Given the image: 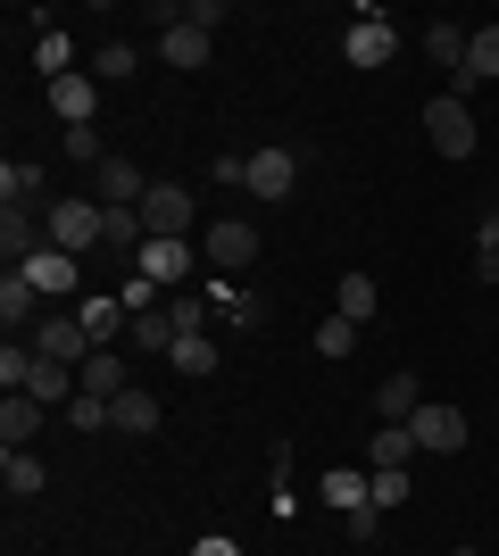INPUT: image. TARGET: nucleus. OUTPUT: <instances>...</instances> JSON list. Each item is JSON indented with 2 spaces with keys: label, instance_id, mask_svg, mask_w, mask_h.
I'll use <instances>...</instances> for the list:
<instances>
[{
  "label": "nucleus",
  "instance_id": "obj_1",
  "mask_svg": "<svg viewBox=\"0 0 499 556\" xmlns=\"http://www.w3.org/2000/svg\"><path fill=\"white\" fill-rule=\"evenodd\" d=\"M42 232H50V250L84 257V250H100V241H109V208H100V200H50Z\"/></svg>",
  "mask_w": 499,
  "mask_h": 556
},
{
  "label": "nucleus",
  "instance_id": "obj_2",
  "mask_svg": "<svg viewBox=\"0 0 499 556\" xmlns=\"http://www.w3.org/2000/svg\"><path fill=\"white\" fill-rule=\"evenodd\" d=\"M425 141L441 150V159H475V150H483L475 109H466L458 92H433V100H425Z\"/></svg>",
  "mask_w": 499,
  "mask_h": 556
},
{
  "label": "nucleus",
  "instance_id": "obj_3",
  "mask_svg": "<svg viewBox=\"0 0 499 556\" xmlns=\"http://www.w3.org/2000/svg\"><path fill=\"white\" fill-rule=\"evenodd\" d=\"M200 257H209V275H234V266H250V257H259V225L216 216V225L200 232Z\"/></svg>",
  "mask_w": 499,
  "mask_h": 556
},
{
  "label": "nucleus",
  "instance_id": "obj_4",
  "mask_svg": "<svg viewBox=\"0 0 499 556\" xmlns=\"http://www.w3.org/2000/svg\"><path fill=\"white\" fill-rule=\"evenodd\" d=\"M191 266H200V250H191V241H159V232H150L142 250H134V275H142V282H159V291H175V282L191 275Z\"/></svg>",
  "mask_w": 499,
  "mask_h": 556
},
{
  "label": "nucleus",
  "instance_id": "obj_5",
  "mask_svg": "<svg viewBox=\"0 0 499 556\" xmlns=\"http://www.w3.org/2000/svg\"><path fill=\"white\" fill-rule=\"evenodd\" d=\"M341 50H350V67H391V50H400V34L383 25V9H358V25L341 34Z\"/></svg>",
  "mask_w": 499,
  "mask_h": 556
},
{
  "label": "nucleus",
  "instance_id": "obj_6",
  "mask_svg": "<svg viewBox=\"0 0 499 556\" xmlns=\"http://www.w3.org/2000/svg\"><path fill=\"white\" fill-rule=\"evenodd\" d=\"M142 225L159 232V241H191V191H184V184H150Z\"/></svg>",
  "mask_w": 499,
  "mask_h": 556
},
{
  "label": "nucleus",
  "instance_id": "obj_7",
  "mask_svg": "<svg viewBox=\"0 0 499 556\" xmlns=\"http://www.w3.org/2000/svg\"><path fill=\"white\" fill-rule=\"evenodd\" d=\"M408 424H416V448H433V457H458V448H466V416L441 407V399H425Z\"/></svg>",
  "mask_w": 499,
  "mask_h": 556
},
{
  "label": "nucleus",
  "instance_id": "obj_8",
  "mask_svg": "<svg viewBox=\"0 0 499 556\" xmlns=\"http://www.w3.org/2000/svg\"><path fill=\"white\" fill-rule=\"evenodd\" d=\"M291 184H300V159L291 150H250V200H291Z\"/></svg>",
  "mask_w": 499,
  "mask_h": 556
},
{
  "label": "nucleus",
  "instance_id": "obj_9",
  "mask_svg": "<svg viewBox=\"0 0 499 556\" xmlns=\"http://www.w3.org/2000/svg\"><path fill=\"white\" fill-rule=\"evenodd\" d=\"M483 84H499V25H475V42H466V67L450 75V92H483Z\"/></svg>",
  "mask_w": 499,
  "mask_h": 556
},
{
  "label": "nucleus",
  "instance_id": "obj_10",
  "mask_svg": "<svg viewBox=\"0 0 499 556\" xmlns=\"http://www.w3.org/2000/svg\"><path fill=\"white\" fill-rule=\"evenodd\" d=\"M75 325H84V341H92V349H109L117 332H134V307H125L117 291H100V300L75 307Z\"/></svg>",
  "mask_w": 499,
  "mask_h": 556
},
{
  "label": "nucleus",
  "instance_id": "obj_11",
  "mask_svg": "<svg viewBox=\"0 0 499 556\" xmlns=\"http://www.w3.org/2000/svg\"><path fill=\"white\" fill-rule=\"evenodd\" d=\"M34 349H42V357H59V366H84V357H92L84 325H75V316H59V307H50L42 325H34Z\"/></svg>",
  "mask_w": 499,
  "mask_h": 556
},
{
  "label": "nucleus",
  "instance_id": "obj_12",
  "mask_svg": "<svg viewBox=\"0 0 499 556\" xmlns=\"http://www.w3.org/2000/svg\"><path fill=\"white\" fill-rule=\"evenodd\" d=\"M0 325H9V341L42 325V291H34V282L17 275V266H9V282H0Z\"/></svg>",
  "mask_w": 499,
  "mask_h": 556
},
{
  "label": "nucleus",
  "instance_id": "obj_13",
  "mask_svg": "<svg viewBox=\"0 0 499 556\" xmlns=\"http://www.w3.org/2000/svg\"><path fill=\"white\" fill-rule=\"evenodd\" d=\"M42 399H25V391H9L0 399V448H34V432H42Z\"/></svg>",
  "mask_w": 499,
  "mask_h": 556
},
{
  "label": "nucleus",
  "instance_id": "obj_14",
  "mask_svg": "<svg viewBox=\"0 0 499 556\" xmlns=\"http://www.w3.org/2000/svg\"><path fill=\"white\" fill-rule=\"evenodd\" d=\"M0 250H9V266H25V257H42V250H50V232L34 225L25 208H0Z\"/></svg>",
  "mask_w": 499,
  "mask_h": 556
},
{
  "label": "nucleus",
  "instance_id": "obj_15",
  "mask_svg": "<svg viewBox=\"0 0 499 556\" xmlns=\"http://www.w3.org/2000/svg\"><path fill=\"white\" fill-rule=\"evenodd\" d=\"M150 191H142V166L134 159H109L100 166V208H142Z\"/></svg>",
  "mask_w": 499,
  "mask_h": 556
},
{
  "label": "nucleus",
  "instance_id": "obj_16",
  "mask_svg": "<svg viewBox=\"0 0 499 556\" xmlns=\"http://www.w3.org/2000/svg\"><path fill=\"white\" fill-rule=\"evenodd\" d=\"M316 490H325V507H333V515H350V507H366V498H375V473H358V465H333Z\"/></svg>",
  "mask_w": 499,
  "mask_h": 556
},
{
  "label": "nucleus",
  "instance_id": "obj_17",
  "mask_svg": "<svg viewBox=\"0 0 499 556\" xmlns=\"http://www.w3.org/2000/svg\"><path fill=\"white\" fill-rule=\"evenodd\" d=\"M17 275L34 282L42 300H59V291H75V257H67V250H42V257H25Z\"/></svg>",
  "mask_w": 499,
  "mask_h": 556
},
{
  "label": "nucleus",
  "instance_id": "obj_18",
  "mask_svg": "<svg viewBox=\"0 0 499 556\" xmlns=\"http://www.w3.org/2000/svg\"><path fill=\"white\" fill-rule=\"evenodd\" d=\"M416 407H425V399H416V374H383L375 382V416L383 424H408Z\"/></svg>",
  "mask_w": 499,
  "mask_h": 556
},
{
  "label": "nucleus",
  "instance_id": "obj_19",
  "mask_svg": "<svg viewBox=\"0 0 499 556\" xmlns=\"http://www.w3.org/2000/svg\"><path fill=\"white\" fill-rule=\"evenodd\" d=\"M75 374H84V391H92V399H117V391H134V382H125V357H117V349H92V357H84Z\"/></svg>",
  "mask_w": 499,
  "mask_h": 556
},
{
  "label": "nucleus",
  "instance_id": "obj_20",
  "mask_svg": "<svg viewBox=\"0 0 499 556\" xmlns=\"http://www.w3.org/2000/svg\"><path fill=\"white\" fill-rule=\"evenodd\" d=\"M125 341L142 349V357H175V341H184V332H175V316H166V307H150V316H134V332H125Z\"/></svg>",
  "mask_w": 499,
  "mask_h": 556
},
{
  "label": "nucleus",
  "instance_id": "obj_21",
  "mask_svg": "<svg viewBox=\"0 0 499 556\" xmlns=\"http://www.w3.org/2000/svg\"><path fill=\"white\" fill-rule=\"evenodd\" d=\"M209 42H216V34H200V25L184 17V25L159 42V59H166V67H209Z\"/></svg>",
  "mask_w": 499,
  "mask_h": 556
},
{
  "label": "nucleus",
  "instance_id": "obj_22",
  "mask_svg": "<svg viewBox=\"0 0 499 556\" xmlns=\"http://www.w3.org/2000/svg\"><path fill=\"white\" fill-rule=\"evenodd\" d=\"M50 109L67 116V125H92L100 92H92V84H84V75H59V84H50Z\"/></svg>",
  "mask_w": 499,
  "mask_h": 556
},
{
  "label": "nucleus",
  "instance_id": "obj_23",
  "mask_svg": "<svg viewBox=\"0 0 499 556\" xmlns=\"http://www.w3.org/2000/svg\"><path fill=\"white\" fill-rule=\"evenodd\" d=\"M109 424H117V432H159V399L150 391H117L109 399Z\"/></svg>",
  "mask_w": 499,
  "mask_h": 556
},
{
  "label": "nucleus",
  "instance_id": "obj_24",
  "mask_svg": "<svg viewBox=\"0 0 499 556\" xmlns=\"http://www.w3.org/2000/svg\"><path fill=\"white\" fill-rule=\"evenodd\" d=\"M366 457H375V473H383V465H408V457H416V424H375Z\"/></svg>",
  "mask_w": 499,
  "mask_h": 556
},
{
  "label": "nucleus",
  "instance_id": "obj_25",
  "mask_svg": "<svg viewBox=\"0 0 499 556\" xmlns=\"http://www.w3.org/2000/svg\"><path fill=\"white\" fill-rule=\"evenodd\" d=\"M466 42H475V34H466V25H425V59H441V67H466Z\"/></svg>",
  "mask_w": 499,
  "mask_h": 556
},
{
  "label": "nucleus",
  "instance_id": "obj_26",
  "mask_svg": "<svg viewBox=\"0 0 499 556\" xmlns=\"http://www.w3.org/2000/svg\"><path fill=\"white\" fill-rule=\"evenodd\" d=\"M375 307H383L375 275H341V307H333V316H350V325H366V316H375Z\"/></svg>",
  "mask_w": 499,
  "mask_h": 556
},
{
  "label": "nucleus",
  "instance_id": "obj_27",
  "mask_svg": "<svg viewBox=\"0 0 499 556\" xmlns=\"http://www.w3.org/2000/svg\"><path fill=\"white\" fill-rule=\"evenodd\" d=\"M175 374H191V382H209V374H216V341H209V332H184V341H175Z\"/></svg>",
  "mask_w": 499,
  "mask_h": 556
},
{
  "label": "nucleus",
  "instance_id": "obj_28",
  "mask_svg": "<svg viewBox=\"0 0 499 556\" xmlns=\"http://www.w3.org/2000/svg\"><path fill=\"white\" fill-rule=\"evenodd\" d=\"M34 191H42V166H34V159H9V166H0V200H9V208H25Z\"/></svg>",
  "mask_w": 499,
  "mask_h": 556
},
{
  "label": "nucleus",
  "instance_id": "obj_29",
  "mask_svg": "<svg viewBox=\"0 0 499 556\" xmlns=\"http://www.w3.org/2000/svg\"><path fill=\"white\" fill-rule=\"evenodd\" d=\"M0 482L17 490V498H34V490H42V457H34V448H9V457H0Z\"/></svg>",
  "mask_w": 499,
  "mask_h": 556
},
{
  "label": "nucleus",
  "instance_id": "obj_30",
  "mask_svg": "<svg viewBox=\"0 0 499 556\" xmlns=\"http://www.w3.org/2000/svg\"><path fill=\"white\" fill-rule=\"evenodd\" d=\"M34 67H42L50 84H59V75H75V42H67V34H59V25H50L42 42H34Z\"/></svg>",
  "mask_w": 499,
  "mask_h": 556
},
{
  "label": "nucleus",
  "instance_id": "obj_31",
  "mask_svg": "<svg viewBox=\"0 0 499 556\" xmlns=\"http://www.w3.org/2000/svg\"><path fill=\"white\" fill-rule=\"evenodd\" d=\"M34 357H42V349H25V341H9V349H0V399H9V391H25Z\"/></svg>",
  "mask_w": 499,
  "mask_h": 556
},
{
  "label": "nucleus",
  "instance_id": "obj_32",
  "mask_svg": "<svg viewBox=\"0 0 499 556\" xmlns=\"http://www.w3.org/2000/svg\"><path fill=\"white\" fill-rule=\"evenodd\" d=\"M134 67H142V59H134V42H100V59H92V75H100V84H125Z\"/></svg>",
  "mask_w": 499,
  "mask_h": 556
},
{
  "label": "nucleus",
  "instance_id": "obj_33",
  "mask_svg": "<svg viewBox=\"0 0 499 556\" xmlns=\"http://www.w3.org/2000/svg\"><path fill=\"white\" fill-rule=\"evenodd\" d=\"M358 349V325L350 316H325V325H316V357H350Z\"/></svg>",
  "mask_w": 499,
  "mask_h": 556
},
{
  "label": "nucleus",
  "instance_id": "obj_34",
  "mask_svg": "<svg viewBox=\"0 0 499 556\" xmlns=\"http://www.w3.org/2000/svg\"><path fill=\"white\" fill-rule=\"evenodd\" d=\"M166 316H175V332H209V300H200V291H175Z\"/></svg>",
  "mask_w": 499,
  "mask_h": 556
},
{
  "label": "nucleus",
  "instance_id": "obj_35",
  "mask_svg": "<svg viewBox=\"0 0 499 556\" xmlns=\"http://www.w3.org/2000/svg\"><path fill=\"white\" fill-rule=\"evenodd\" d=\"M67 424H75V432H109V399L75 391V399H67Z\"/></svg>",
  "mask_w": 499,
  "mask_h": 556
},
{
  "label": "nucleus",
  "instance_id": "obj_36",
  "mask_svg": "<svg viewBox=\"0 0 499 556\" xmlns=\"http://www.w3.org/2000/svg\"><path fill=\"white\" fill-rule=\"evenodd\" d=\"M408 498H416L408 465H383V473H375V507H408Z\"/></svg>",
  "mask_w": 499,
  "mask_h": 556
},
{
  "label": "nucleus",
  "instance_id": "obj_37",
  "mask_svg": "<svg viewBox=\"0 0 499 556\" xmlns=\"http://www.w3.org/2000/svg\"><path fill=\"white\" fill-rule=\"evenodd\" d=\"M59 159H84V166H109V159H100V134H92V125H67V134H59Z\"/></svg>",
  "mask_w": 499,
  "mask_h": 556
},
{
  "label": "nucleus",
  "instance_id": "obj_38",
  "mask_svg": "<svg viewBox=\"0 0 499 556\" xmlns=\"http://www.w3.org/2000/svg\"><path fill=\"white\" fill-rule=\"evenodd\" d=\"M341 523H350V540H375V532H383V507H375V498H366V507H350V515H341Z\"/></svg>",
  "mask_w": 499,
  "mask_h": 556
},
{
  "label": "nucleus",
  "instance_id": "obj_39",
  "mask_svg": "<svg viewBox=\"0 0 499 556\" xmlns=\"http://www.w3.org/2000/svg\"><path fill=\"white\" fill-rule=\"evenodd\" d=\"M209 175H216L225 191H234V184H250V159H209Z\"/></svg>",
  "mask_w": 499,
  "mask_h": 556
},
{
  "label": "nucleus",
  "instance_id": "obj_40",
  "mask_svg": "<svg viewBox=\"0 0 499 556\" xmlns=\"http://www.w3.org/2000/svg\"><path fill=\"white\" fill-rule=\"evenodd\" d=\"M191 556H241V548H234V540H225V532H209V540H200V548H191Z\"/></svg>",
  "mask_w": 499,
  "mask_h": 556
},
{
  "label": "nucleus",
  "instance_id": "obj_41",
  "mask_svg": "<svg viewBox=\"0 0 499 556\" xmlns=\"http://www.w3.org/2000/svg\"><path fill=\"white\" fill-rule=\"evenodd\" d=\"M475 275H483V282H499V250H475Z\"/></svg>",
  "mask_w": 499,
  "mask_h": 556
},
{
  "label": "nucleus",
  "instance_id": "obj_42",
  "mask_svg": "<svg viewBox=\"0 0 499 556\" xmlns=\"http://www.w3.org/2000/svg\"><path fill=\"white\" fill-rule=\"evenodd\" d=\"M458 556H483V548H458Z\"/></svg>",
  "mask_w": 499,
  "mask_h": 556
}]
</instances>
